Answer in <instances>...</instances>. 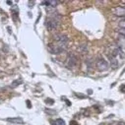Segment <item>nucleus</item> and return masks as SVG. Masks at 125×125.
I'll list each match as a JSON object with an SVG mask.
<instances>
[{"mask_svg":"<svg viewBox=\"0 0 125 125\" xmlns=\"http://www.w3.org/2000/svg\"><path fill=\"white\" fill-rule=\"evenodd\" d=\"M67 45L64 44H60L58 42L55 43H48L47 44V49L49 50V52H51L52 54H60L62 53L65 49H66Z\"/></svg>","mask_w":125,"mask_h":125,"instance_id":"obj_1","label":"nucleus"},{"mask_svg":"<svg viewBox=\"0 0 125 125\" xmlns=\"http://www.w3.org/2000/svg\"><path fill=\"white\" fill-rule=\"evenodd\" d=\"M96 66L100 71H106L108 69V63L104 57H99L97 59Z\"/></svg>","mask_w":125,"mask_h":125,"instance_id":"obj_2","label":"nucleus"},{"mask_svg":"<svg viewBox=\"0 0 125 125\" xmlns=\"http://www.w3.org/2000/svg\"><path fill=\"white\" fill-rule=\"evenodd\" d=\"M57 26H58V20H57L55 17L46 19L45 27L47 28L48 31H53V30H55V29L57 28Z\"/></svg>","mask_w":125,"mask_h":125,"instance_id":"obj_3","label":"nucleus"},{"mask_svg":"<svg viewBox=\"0 0 125 125\" xmlns=\"http://www.w3.org/2000/svg\"><path fill=\"white\" fill-rule=\"evenodd\" d=\"M78 64V58L75 54H69L66 59V66L68 68H73Z\"/></svg>","mask_w":125,"mask_h":125,"instance_id":"obj_4","label":"nucleus"},{"mask_svg":"<svg viewBox=\"0 0 125 125\" xmlns=\"http://www.w3.org/2000/svg\"><path fill=\"white\" fill-rule=\"evenodd\" d=\"M54 41L56 42L60 43V44H64V45H67V43H68V38L65 35H60V34L55 35L54 36Z\"/></svg>","mask_w":125,"mask_h":125,"instance_id":"obj_5","label":"nucleus"},{"mask_svg":"<svg viewBox=\"0 0 125 125\" xmlns=\"http://www.w3.org/2000/svg\"><path fill=\"white\" fill-rule=\"evenodd\" d=\"M114 14L116 16H123L125 18V7H116L114 9Z\"/></svg>","mask_w":125,"mask_h":125,"instance_id":"obj_6","label":"nucleus"},{"mask_svg":"<svg viewBox=\"0 0 125 125\" xmlns=\"http://www.w3.org/2000/svg\"><path fill=\"white\" fill-rule=\"evenodd\" d=\"M117 43H118V47L125 49V37L120 35L119 38L117 39Z\"/></svg>","mask_w":125,"mask_h":125,"instance_id":"obj_7","label":"nucleus"},{"mask_svg":"<svg viewBox=\"0 0 125 125\" xmlns=\"http://www.w3.org/2000/svg\"><path fill=\"white\" fill-rule=\"evenodd\" d=\"M7 121L12 122V123H16V124H22L24 122V120L21 117H15V118H7Z\"/></svg>","mask_w":125,"mask_h":125,"instance_id":"obj_8","label":"nucleus"},{"mask_svg":"<svg viewBox=\"0 0 125 125\" xmlns=\"http://www.w3.org/2000/svg\"><path fill=\"white\" fill-rule=\"evenodd\" d=\"M44 4L49 5V6H51V7H55V6L58 4V2H57V1H47V2H44Z\"/></svg>","mask_w":125,"mask_h":125,"instance_id":"obj_9","label":"nucleus"},{"mask_svg":"<svg viewBox=\"0 0 125 125\" xmlns=\"http://www.w3.org/2000/svg\"><path fill=\"white\" fill-rule=\"evenodd\" d=\"M118 26H119V28H120V29H125V18H123L122 20H120V21H119Z\"/></svg>","mask_w":125,"mask_h":125,"instance_id":"obj_10","label":"nucleus"},{"mask_svg":"<svg viewBox=\"0 0 125 125\" xmlns=\"http://www.w3.org/2000/svg\"><path fill=\"white\" fill-rule=\"evenodd\" d=\"M56 124H58V125H65V121L63 120V119H60V118H58V119H56Z\"/></svg>","mask_w":125,"mask_h":125,"instance_id":"obj_11","label":"nucleus"},{"mask_svg":"<svg viewBox=\"0 0 125 125\" xmlns=\"http://www.w3.org/2000/svg\"><path fill=\"white\" fill-rule=\"evenodd\" d=\"M45 104H54V101L52 99H46L45 100Z\"/></svg>","mask_w":125,"mask_h":125,"instance_id":"obj_12","label":"nucleus"},{"mask_svg":"<svg viewBox=\"0 0 125 125\" xmlns=\"http://www.w3.org/2000/svg\"><path fill=\"white\" fill-rule=\"evenodd\" d=\"M118 33H119V35H121V36H124V37H125V29H120V28H119Z\"/></svg>","mask_w":125,"mask_h":125,"instance_id":"obj_13","label":"nucleus"},{"mask_svg":"<svg viewBox=\"0 0 125 125\" xmlns=\"http://www.w3.org/2000/svg\"><path fill=\"white\" fill-rule=\"evenodd\" d=\"M20 83H21V81H17V82H13V84H12V85H13V87H15V86L17 87V86H19L18 84H20Z\"/></svg>","mask_w":125,"mask_h":125,"instance_id":"obj_14","label":"nucleus"},{"mask_svg":"<svg viewBox=\"0 0 125 125\" xmlns=\"http://www.w3.org/2000/svg\"><path fill=\"white\" fill-rule=\"evenodd\" d=\"M70 125H79V124H78V122H77V121H75V120H72V121L70 122Z\"/></svg>","mask_w":125,"mask_h":125,"instance_id":"obj_15","label":"nucleus"},{"mask_svg":"<svg viewBox=\"0 0 125 125\" xmlns=\"http://www.w3.org/2000/svg\"><path fill=\"white\" fill-rule=\"evenodd\" d=\"M27 106H28L29 108H31V107H32V104H31L30 101H27Z\"/></svg>","mask_w":125,"mask_h":125,"instance_id":"obj_16","label":"nucleus"},{"mask_svg":"<svg viewBox=\"0 0 125 125\" xmlns=\"http://www.w3.org/2000/svg\"><path fill=\"white\" fill-rule=\"evenodd\" d=\"M117 125H125V123H124V122H119Z\"/></svg>","mask_w":125,"mask_h":125,"instance_id":"obj_17","label":"nucleus"},{"mask_svg":"<svg viewBox=\"0 0 125 125\" xmlns=\"http://www.w3.org/2000/svg\"><path fill=\"white\" fill-rule=\"evenodd\" d=\"M7 4H9V5H11V4H12V2H11V1H7Z\"/></svg>","mask_w":125,"mask_h":125,"instance_id":"obj_18","label":"nucleus"},{"mask_svg":"<svg viewBox=\"0 0 125 125\" xmlns=\"http://www.w3.org/2000/svg\"><path fill=\"white\" fill-rule=\"evenodd\" d=\"M100 125H104V123H102V124H100Z\"/></svg>","mask_w":125,"mask_h":125,"instance_id":"obj_19","label":"nucleus"}]
</instances>
